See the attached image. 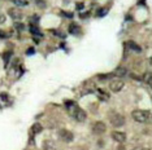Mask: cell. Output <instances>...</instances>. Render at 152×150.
Here are the masks:
<instances>
[{
	"label": "cell",
	"mask_w": 152,
	"mask_h": 150,
	"mask_svg": "<svg viewBox=\"0 0 152 150\" xmlns=\"http://www.w3.org/2000/svg\"><path fill=\"white\" fill-rule=\"evenodd\" d=\"M66 109L69 110V112H70V115H72V117H73L77 122H85L86 118H87V115H86V111L83 110V109L78 107L75 102H74L73 105H70V106H68Z\"/></svg>",
	"instance_id": "1"
},
{
	"label": "cell",
	"mask_w": 152,
	"mask_h": 150,
	"mask_svg": "<svg viewBox=\"0 0 152 150\" xmlns=\"http://www.w3.org/2000/svg\"><path fill=\"white\" fill-rule=\"evenodd\" d=\"M131 117H133V119L135 122H138V123H146V122L148 120V118H150V111L147 110H134L133 112H131Z\"/></svg>",
	"instance_id": "2"
},
{
	"label": "cell",
	"mask_w": 152,
	"mask_h": 150,
	"mask_svg": "<svg viewBox=\"0 0 152 150\" xmlns=\"http://www.w3.org/2000/svg\"><path fill=\"white\" fill-rule=\"evenodd\" d=\"M109 122L112 123V125L115 127H121V125L125 124V117L118 114V112H112L109 115Z\"/></svg>",
	"instance_id": "3"
},
{
	"label": "cell",
	"mask_w": 152,
	"mask_h": 150,
	"mask_svg": "<svg viewBox=\"0 0 152 150\" xmlns=\"http://www.w3.org/2000/svg\"><path fill=\"white\" fill-rule=\"evenodd\" d=\"M124 86L125 84H124V81L121 79H113L109 81V89L112 92H120L124 88Z\"/></svg>",
	"instance_id": "4"
},
{
	"label": "cell",
	"mask_w": 152,
	"mask_h": 150,
	"mask_svg": "<svg viewBox=\"0 0 152 150\" xmlns=\"http://www.w3.org/2000/svg\"><path fill=\"white\" fill-rule=\"evenodd\" d=\"M58 136H60V138L63 140L64 142H72L74 138L73 133H72L70 131H68V129H60V131H58Z\"/></svg>",
	"instance_id": "5"
},
{
	"label": "cell",
	"mask_w": 152,
	"mask_h": 150,
	"mask_svg": "<svg viewBox=\"0 0 152 150\" xmlns=\"http://www.w3.org/2000/svg\"><path fill=\"white\" fill-rule=\"evenodd\" d=\"M105 131H107V125L104 122H96L94 124V127H92V132H94L95 135H102V133H104Z\"/></svg>",
	"instance_id": "6"
},
{
	"label": "cell",
	"mask_w": 152,
	"mask_h": 150,
	"mask_svg": "<svg viewBox=\"0 0 152 150\" xmlns=\"http://www.w3.org/2000/svg\"><path fill=\"white\" fill-rule=\"evenodd\" d=\"M8 14H9V17H11L12 19H15V21H20V19L23 17L22 12L20 11L18 8H11V9H8Z\"/></svg>",
	"instance_id": "7"
},
{
	"label": "cell",
	"mask_w": 152,
	"mask_h": 150,
	"mask_svg": "<svg viewBox=\"0 0 152 150\" xmlns=\"http://www.w3.org/2000/svg\"><path fill=\"white\" fill-rule=\"evenodd\" d=\"M112 138L117 142H125L126 140V133L125 132H118V131H113L112 132Z\"/></svg>",
	"instance_id": "8"
},
{
	"label": "cell",
	"mask_w": 152,
	"mask_h": 150,
	"mask_svg": "<svg viewBox=\"0 0 152 150\" xmlns=\"http://www.w3.org/2000/svg\"><path fill=\"white\" fill-rule=\"evenodd\" d=\"M68 30H69V32H70L72 35H74V36H79V35H81V32H82L81 27H79L77 23H70Z\"/></svg>",
	"instance_id": "9"
},
{
	"label": "cell",
	"mask_w": 152,
	"mask_h": 150,
	"mask_svg": "<svg viewBox=\"0 0 152 150\" xmlns=\"http://www.w3.org/2000/svg\"><path fill=\"white\" fill-rule=\"evenodd\" d=\"M42 131H43V127H42V124H39V123H34L31 125V128H30V133H31L33 136L39 135Z\"/></svg>",
	"instance_id": "10"
},
{
	"label": "cell",
	"mask_w": 152,
	"mask_h": 150,
	"mask_svg": "<svg viewBox=\"0 0 152 150\" xmlns=\"http://www.w3.org/2000/svg\"><path fill=\"white\" fill-rule=\"evenodd\" d=\"M126 74H127V70L125 69V67H122V66L117 67V69L113 71V76H118V78L126 76Z\"/></svg>",
	"instance_id": "11"
},
{
	"label": "cell",
	"mask_w": 152,
	"mask_h": 150,
	"mask_svg": "<svg viewBox=\"0 0 152 150\" xmlns=\"http://www.w3.org/2000/svg\"><path fill=\"white\" fill-rule=\"evenodd\" d=\"M96 92H98V98L99 100H102V101H108L109 100V94L107 93L104 89H98Z\"/></svg>",
	"instance_id": "12"
},
{
	"label": "cell",
	"mask_w": 152,
	"mask_h": 150,
	"mask_svg": "<svg viewBox=\"0 0 152 150\" xmlns=\"http://www.w3.org/2000/svg\"><path fill=\"white\" fill-rule=\"evenodd\" d=\"M126 45L129 47L131 50H134V52H138V53H139L140 50H142L140 47H139V45H137V43H134V42H127V43H126Z\"/></svg>",
	"instance_id": "13"
},
{
	"label": "cell",
	"mask_w": 152,
	"mask_h": 150,
	"mask_svg": "<svg viewBox=\"0 0 152 150\" xmlns=\"http://www.w3.org/2000/svg\"><path fill=\"white\" fill-rule=\"evenodd\" d=\"M29 30H30V32L33 34V35H35V36H42V32H40V30H39V27H37L35 25H30L29 26Z\"/></svg>",
	"instance_id": "14"
},
{
	"label": "cell",
	"mask_w": 152,
	"mask_h": 150,
	"mask_svg": "<svg viewBox=\"0 0 152 150\" xmlns=\"http://www.w3.org/2000/svg\"><path fill=\"white\" fill-rule=\"evenodd\" d=\"M55 149V142L53 141H46L44 142V150H53Z\"/></svg>",
	"instance_id": "15"
},
{
	"label": "cell",
	"mask_w": 152,
	"mask_h": 150,
	"mask_svg": "<svg viewBox=\"0 0 152 150\" xmlns=\"http://www.w3.org/2000/svg\"><path fill=\"white\" fill-rule=\"evenodd\" d=\"M13 3L17 5V6H26L27 4H29V1L27 0H12Z\"/></svg>",
	"instance_id": "16"
},
{
	"label": "cell",
	"mask_w": 152,
	"mask_h": 150,
	"mask_svg": "<svg viewBox=\"0 0 152 150\" xmlns=\"http://www.w3.org/2000/svg\"><path fill=\"white\" fill-rule=\"evenodd\" d=\"M143 80L146 81V83L148 84V86H151V73H150V71L144 74V76H143Z\"/></svg>",
	"instance_id": "17"
},
{
	"label": "cell",
	"mask_w": 152,
	"mask_h": 150,
	"mask_svg": "<svg viewBox=\"0 0 152 150\" xmlns=\"http://www.w3.org/2000/svg\"><path fill=\"white\" fill-rule=\"evenodd\" d=\"M15 27H16L17 30H20V31H22V30L25 29V26H23L21 22H16V23H15Z\"/></svg>",
	"instance_id": "18"
},
{
	"label": "cell",
	"mask_w": 152,
	"mask_h": 150,
	"mask_svg": "<svg viewBox=\"0 0 152 150\" xmlns=\"http://www.w3.org/2000/svg\"><path fill=\"white\" fill-rule=\"evenodd\" d=\"M37 5L38 6H42V8H46V3H44V0H37Z\"/></svg>",
	"instance_id": "19"
},
{
	"label": "cell",
	"mask_w": 152,
	"mask_h": 150,
	"mask_svg": "<svg viewBox=\"0 0 152 150\" xmlns=\"http://www.w3.org/2000/svg\"><path fill=\"white\" fill-rule=\"evenodd\" d=\"M5 38H8V34L3 31V30H0V39H5Z\"/></svg>",
	"instance_id": "20"
},
{
	"label": "cell",
	"mask_w": 152,
	"mask_h": 150,
	"mask_svg": "<svg viewBox=\"0 0 152 150\" xmlns=\"http://www.w3.org/2000/svg\"><path fill=\"white\" fill-rule=\"evenodd\" d=\"M5 22V16L3 14V13H0V25H1V23H4Z\"/></svg>",
	"instance_id": "21"
},
{
	"label": "cell",
	"mask_w": 152,
	"mask_h": 150,
	"mask_svg": "<svg viewBox=\"0 0 152 150\" xmlns=\"http://www.w3.org/2000/svg\"><path fill=\"white\" fill-rule=\"evenodd\" d=\"M133 150H150V149H147V148H143V146H137V148H134Z\"/></svg>",
	"instance_id": "22"
},
{
	"label": "cell",
	"mask_w": 152,
	"mask_h": 150,
	"mask_svg": "<svg viewBox=\"0 0 152 150\" xmlns=\"http://www.w3.org/2000/svg\"><path fill=\"white\" fill-rule=\"evenodd\" d=\"M82 8H83V4H82V3L79 4V3H78V4H77V9H82Z\"/></svg>",
	"instance_id": "23"
},
{
	"label": "cell",
	"mask_w": 152,
	"mask_h": 150,
	"mask_svg": "<svg viewBox=\"0 0 152 150\" xmlns=\"http://www.w3.org/2000/svg\"><path fill=\"white\" fill-rule=\"evenodd\" d=\"M26 53H27V54H30V53H34V49H33V48L27 49V50H26Z\"/></svg>",
	"instance_id": "24"
}]
</instances>
